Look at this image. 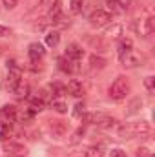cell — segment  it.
<instances>
[{
	"instance_id": "obj_23",
	"label": "cell",
	"mask_w": 155,
	"mask_h": 157,
	"mask_svg": "<svg viewBox=\"0 0 155 157\" xmlns=\"http://www.w3.org/2000/svg\"><path fill=\"white\" fill-rule=\"evenodd\" d=\"M51 108L57 112V113H68V104L60 99H53L51 101Z\"/></svg>"
},
{
	"instance_id": "obj_8",
	"label": "cell",
	"mask_w": 155,
	"mask_h": 157,
	"mask_svg": "<svg viewBox=\"0 0 155 157\" xmlns=\"http://www.w3.org/2000/svg\"><path fill=\"white\" fill-rule=\"evenodd\" d=\"M86 42H88L93 49H97V51H100V53H106V51L110 49L108 40L102 39V37H97V35H86Z\"/></svg>"
},
{
	"instance_id": "obj_30",
	"label": "cell",
	"mask_w": 155,
	"mask_h": 157,
	"mask_svg": "<svg viewBox=\"0 0 155 157\" xmlns=\"http://www.w3.org/2000/svg\"><path fill=\"white\" fill-rule=\"evenodd\" d=\"M137 157H153V154H152V150L150 148H146V146H141V148H137V154H135Z\"/></svg>"
},
{
	"instance_id": "obj_26",
	"label": "cell",
	"mask_w": 155,
	"mask_h": 157,
	"mask_svg": "<svg viewBox=\"0 0 155 157\" xmlns=\"http://www.w3.org/2000/svg\"><path fill=\"white\" fill-rule=\"evenodd\" d=\"M51 26H55V28H68L70 26V18H66L64 15H59L55 20H51Z\"/></svg>"
},
{
	"instance_id": "obj_25",
	"label": "cell",
	"mask_w": 155,
	"mask_h": 157,
	"mask_svg": "<svg viewBox=\"0 0 155 157\" xmlns=\"http://www.w3.org/2000/svg\"><path fill=\"white\" fill-rule=\"evenodd\" d=\"M70 11L73 15H80L84 11V0H71L70 2Z\"/></svg>"
},
{
	"instance_id": "obj_24",
	"label": "cell",
	"mask_w": 155,
	"mask_h": 157,
	"mask_svg": "<svg viewBox=\"0 0 155 157\" xmlns=\"http://www.w3.org/2000/svg\"><path fill=\"white\" fill-rule=\"evenodd\" d=\"M84 157H104V148L102 146H89L84 152Z\"/></svg>"
},
{
	"instance_id": "obj_2",
	"label": "cell",
	"mask_w": 155,
	"mask_h": 157,
	"mask_svg": "<svg viewBox=\"0 0 155 157\" xmlns=\"http://www.w3.org/2000/svg\"><path fill=\"white\" fill-rule=\"evenodd\" d=\"M82 122L84 124H95L97 128H102V130H108V128H113L117 124V119L108 115V113H84L82 115Z\"/></svg>"
},
{
	"instance_id": "obj_7",
	"label": "cell",
	"mask_w": 155,
	"mask_h": 157,
	"mask_svg": "<svg viewBox=\"0 0 155 157\" xmlns=\"http://www.w3.org/2000/svg\"><path fill=\"white\" fill-rule=\"evenodd\" d=\"M119 60H120V64H122L124 68H137V66H142V57H139L133 49L128 51V53H124V55H120Z\"/></svg>"
},
{
	"instance_id": "obj_32",
	"label": "cell",
	"mask_w": 155,
	"mask_h": 157,
	"mask_svg": "<svg viewBox=\"0 0 155 157\" xmlns=\"http://www.w3.org/2000/svg\"><path fill=\"white\" fill-rule=\"evenodd\" d=\"M2 6L6 9H15L18 6V0H2Z\"/></svg>"
},
{
	"instance_id": "obj_10",
	"label": "cell",
	"mask_w": 155,
	"mask_h": 157,
	"mask_svg": "<svg viewBox=\"0 0 155 157\" xmlns=\"http://www.w3.org/2000/svg\"><path fill=\"white\" fill-rule=\"evenodd\" d=\"M64 57L70 59V60L78 62V60L84 57V49H82V46H78L77 42H71V44H68V48H66V55H64Z\"/></svg>"
},
{
	"instance_id": "obj_20",
	"label": "cell",
	"mask_w": 155,
	"mask_h": 157,
	"mask_svg": "<svg viewBox=\"0 0 155 157\" xmlns=\"http://www.w3.org/2000/svg\"><path fill=\"white\" fill-rule=\"evenodd\" d=\"M11 130H13V124L7 122V121H4V119H0V141H6L9 137Z\"/></svg>"
},
{
	"instance_id": "obj_31",
	"label": "cell",
	"mask_w": 155,
	"mask_h": 157,
	"mask_svg": "<svg viewBox=\"0 0 155 157\" xmlns=\"http://www.w3.org/2000/svg\"><path fill=\"white\" fill-rule=\"evenodd\" d=\"M59 0H40V7L44 9V11H49L51 9V6L53 4H57Z\"/></svg>"
},
{
	"instance_id": "obj_35",
	"label": "cell",
	"mask_w": 155,
	"mask_h": 157,
	"mask_svg": "<svg viewBox=\"0 0 155 157\" xmlns=\"http://www.w3.org/2000/svg\"><path fill=\"white\" fill-rule=\"evenodd\" d=\"M0 55H2V48H0Z\"/></svg>"
},
{
	"instance_id": "obj_19",
	"label": "cell",
	"mask_w": 155,
	"mask_h": 157,
	"mask_svg": "<svg viewBox=\"0 0 155 157\" xmlns=\"http://www.w3.org/2000/svg\"><path fill=\"white\" fill-rule=\"evenodd\" d=\"M131 49H133V40H131V39H120L119 48H117L119 57H120V55H124V53H128V51H131Z\"/></svg>"
},
{
	"instance_id": "obj_22",
	"label": "cell",
	"mask_w": 155,
	"mask_h": 157,
	"mask_svg": "<svg viewBox=\"0 0 155 157\" xmlns=\"http://www.w3.org/2000/svg\"><path fill=\"white\" fill-rule=\"evenodd\" d=\"M51 88V93H53V99L55 97H64L68 91H66V84H60V82H55L49 86Z\"/></svg>"
},
{
	"instance_id": "obj_27",
	"label": "cell",
	"mask_w": 155,
	"mask_h": 157,
	"mask_svg": "<svg viewBox=\"0 0 155 157\" xmlns=\"http://www.w3.org/2000/svg\"><path fill=\"white\" fill-rule=\"evenodd\" d=\"M86 113V104L84 102H77L73 108V117L75 119H82V115Z\"/></svg>"
},
{
	"instance_id": "obj_33",
	"label": "cell",
	"mask_w": 155,
	"mask_h": 157,
	"mask_svg": "<svg viewBox=\"0 0 155 157\" xmlns=\"http://www.w3.org/2000/svg\"><path fill=\"white\" fill-rule=\"evenodd\" d=\"M110 157H126V152H124L122 148H113V150L110 152Z\"/></svg>"
},
{
	"instance_id": "obj_15",
	"label": "cell",
	"mask_w": 155,
	"mask_h": 157,
	"mask_svg": "<svg viewBox=\"0 0 155 157\" xmlns=\"http://www.w3.org/2000/svg\"><path fill=\"white\" fill-rule=\"evenodd\" d=\"M122 31H124V28H122V24H112V26H108V28H106V31H104V35H106V39L119 40L120 37H122Z\"/></svg>"
},
{
	"instance_id": "obj_21",
	"label": "cell",
	"mask_w": 155,
	"mask_h": 157,
	"mask_svg": "<svg viewBox=\"0 0 155 157\" xmlns=\"http://www.w3.org/2000/svg\"><path fill=\"white\" fill-rule=\"evenodd\" d=\"M141 108H142V99H139V97H135L130 104H128V115H135V113H139L141 112Z\"/></svg>"
},
{
	"instance_id": "obj_14",
	"label": "cell",
	"mask_w": 155,
	"mask_h": 157,
	"mask_svg": "<svg viewBox=\"0 0 155 157\" xmlns=\"http://www.w3.org/2000/svg\"><path fill=\"white\" fill-rule=\"evenodd\" d=\"M11 91H13L17 97L26 99V97H29V84H28L24 78H20L18 82H15V84L11 86Z\"/></svg>"
},
{
	"instance_id": "obj_28",
	"label": "cell",
	"mask_w": 155,
	"mask_h": 157,
	"mask_svg": "<svg viewBox=\"0 0 155 157\" xmlns=\"http://www.w3.org/2000/svg\"><path fill=\"white\" fill-rule=\"evenodd\" d=\"M84 132H86V130H84V126H80V128H77V130L73 132V135H71L70 143H71V144H75V143H78V141H80V139L84 137Z\"/></svg>"
},
{
	"instance_id": "obj_9",
	"label": "cell",
	"mask_w": 155,
	"mask_h": 157,
	"mask_svg": "<svg viewBox=\"0 0 155 157\" xmlns=\"http://www.w3.org/2000/svg\"><path fill=\"white\" fill-rule=\"evenodd\" d=\"M44 55H46V49H44V46H42L40 42H31V44H29V48H28V57H29V60L39 62Z\"/></svg>"
},
{
	"instance_id": "obj_5",
	"label": "cell",
	"mask_w": 155,
	"mask_h": 157,
	"mask_svg": "<svg viewBox=\"0 0 155 157\" xmlns=\"http://www.w3.org/2000/svg\"><path fill=\"white\" fill-rule=\"evenodd\" d=\"M68 130H70V124H68L66 121H62V119L49 121V132H51V135H53L55 139H62V137H66Z\"/></svg>"
},
{
	"instance_id": "obj_3",
	"label": "cell",
	"mask_w": 155,
	"mask_h": 157,
	"mask_svg": "<svg viewBox=\"0 0 155 157\" xmlns=\"http://www.w3.org/2000/svg\"><path fill=\"white\" fill-rule=\"evenodd\" d=\"M108 93H110V97H112L113 101H122V99L130 93V80L124 77V75H119V77L112 82Z\"/></svg>"
},
{
	"instance_id": "obj_11",
	"label": "cell",
	"mask_w": 155,
	"mask_h": 157,
	"mask_svg": "<svg viewBox=\"0 0 155 157\" xmlns=\"http://www.w3.org/2000/svg\"><path fill=\"white\" fill-rule=\"evenodd\" d=\"M66 91L70 93V95H73V97H84L86 95V86L80 82V80H70L68 84H66Z\"/></svg>"
},
{
	"instance_id": "obj_6",
	"label": "cell",
	"mask_w": 155,
	"mask_h": 157,
	"mask_svg": "<svg viewBox=\"0 0 155 157\" xmlns=\"http://www.w3.org/2000/svg\"><path fill=\"white\" fill-rule=\"evenodd\" d=\"M135 29H137V33L141 37H150L155 29V18L152 15H148L146 18H142V20H139L135 24Z\"/></svg>"
},
{
	"instance_id": "obj_13",
	"label": "cell",
	"mask_w": 155,
	"mask_h": 157,
	"mask_svg": "<svg viewBox=\"0 0 155 157\" xmlns=\"http://www.w3.org/2000/svg\"><path fill=\"white\" fill-rule=\"evenodd\" d=\"M17 112H18L17 106H13V104H4L2 110H0V119H4V121L15 124V122H17Z\"/></svg>"
},
{
	"instance_id": "obj_29",
	"label": "cell",
	"mask_w": 155,
	"mask_h": 157,
	"mask_svg": "<svg viewBox=\"0 0 155 157\" xmlns=\"http://www.w3.org/2000/svg\"><path fill=\"white\" fill-rule=\"evenodd\" d=\"M144 86H146V90H148L150 93H153L155 91V78H153V75H148V77L144 78Z\"/></svg>"
},
{
	"instance_id": "obj_4",
	"label": "cell",
	"mask_w": 155,
	"mask_h": 157,
	"mask_svg": "<svg viewBox=\"0 0 155 157\" xmlns=\"http://www.w3.org/2000/svg\"><path fill=\"white\" fill-rule=\"evenodd\" d=\"M89 26L91 28H104V26H108L110 22H112V13H108V11H104V9H95L91 15H89Z\"/></svg>"
},
{
	"instance_id": "obj_12",
	"label": "cell",
	"mask_w": 155,
	"mask_h": 157,
	"mask_svg": "<svg viewBox=\"0 0 155 157\" xmlns=\"http://www.w3.org/2000/svg\"><path fill=\"white\" fill-rule=\"evenodd\" d=\"M4 150L11 157H26V148L18 143H6L4 141Z\"/></svg>"
},
{
	"instance_id": "obj_17",
	"label": "cell",
	"mask_w": 155,
	"mask_h": 157,
	"mask_svg": "<svg viewBox=\"0 0 155 157\" xmlns=\"http://www.w3.org/2000/svg\"><path fill=\"white\" fill-rule=\"evenodd\" d=\"M89 68L91 70H102V68H106V59L104 57H100V55H89Z\"/></svg>"
},
{
	"instance_id": "obj_34",
	"label": "cell",
	"mask_w": 155,
	"mask_h": 157,
	"mask_svg": "<svg viewBox=\"0 0 155 157\" xmlns=\"http://www.w3.org/2000/svg\"><path fill=\"white\" fill-rule=\"evenodd\" d=\"M9 35V29L6 26H0V37H7Z\"/></svg>"
},
{
	"instance_id": "obj_1",
	"label": "cell",
	"mask_w": 155,
	"mask_h": 157,
	"mask_svg": "<svg viewBox=\"0 0 155 157\" xmlns=\"http://www.w3.org/2000/svg\"><path fill=\"white\" fill-rule=\"evenodd\" d=\"M152 132L150 124L146 121H139V122H128L124 126L119 128V137L120 139H135V137H142L148 135Z\"/></svg>"
},
{
	"instance_id": "obj_18",
	"label": "cell",
	"mask_w": 155,
	"mask_h": 157,
	"mask_svg": "<svg viewBox=\"0 0 155 157\" xmlns=\"http://www.w3.org/2000/svg\"><path fill=\"white\" fill-rule=\"evenodd\" d=\"M59 42H60V33H59L57 29L46 33V46H47V48H57Z\"/></svg>"
},
{
	"instance_id": "obj_16",
	"label": "cell",
	"mask_w": 155,
	"mask_h": 157,
	"mask_svg": "<svg viewBox=\"0 0 155 157\" xmlns=\"http://www.w3.org/2000/svg\"><path fill=\"white\" fill-rule=\"evenodd\" d=\"M46 108V102L40 99L39 95H35V97H29V108L28 110H31L33 113H39V112H42Z\"/></svg>"
}]
</instances>
